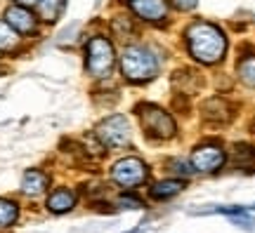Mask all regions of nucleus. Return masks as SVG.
I'll use <instances>...</instances> for the list:
<instances>
[{
	"mask_svg": "<svg viewBox=\"0 0 255 233\" xmlns=\"http://www.w3.org/2000/svg\"><path fill=\"white\" fill-rule=\"evenodd\" d=\"M184 45L191 59H196L203 66H215L227 54V36L220 26L199 19L184 28Z\"/></svg>",
	"mask_w": 255,
	"mask_h": 233,
	"instance_id": "nucleus-1",
	"label": "nucleus"
},
{
	"mask_svg": "<svg viewBox=\"0 0 255 233\" xmlns=\"http://www.w3.org/2000/svg\"><path fill=\"white\" fill-rule=\"evenodd\" d=\"M121 76L132 85H144L158 76V57L142 43L126 45L121 54Z\"/></svg>",
	"mask_w": 255,
	"mask_h": 233,
	"instance_id": "nucleus-2",
	"label": "nucleus"
},
{
	"mask_svg": "<svg viewBox=\"0 0 255 233\" xmlns=\"http://www.w3.org/2000/svg\"><path fill=\"white\" fill-rule=\"evenodd\" d=\"M116 69V47L109 36L97 33L85 43V71L95 80H107Z\"/></svg>",
	"mask_w": 255,
	"mask_h": 233,
	"instance_id": "nucleus-3",
	"label": "nucleus"
},
{
	"mask_svg": "<svg viewBox=\"0 0 255 233\" xmlns=\"http://www.w3.org/2000/svg\"><path fill=\"white\" fill-rule=\"evenodd\" d=\"M137 116H139V123H142V132L154 142H168V139H173L177 135L175 118L165 108L156 106V104H139Z\"/></svg>",
	"mask_w": 255,
	"mask_h": 233,
	"instance_id": "nucleus-4",
	"label": "nucleus"
},
{
	"mask_svg": "<svg viewBox=\"0 0 255 233\" xmlns=\"http://www.w3.org/2000/svg\"><path fill=\"white\" fill-rule=\"evenodd\" d=\"M95 137L100 139V144L104 146V149L119 151V149H126L128 144H130L132 130H130V123H128L126 116L114 113V116H107L104 120L97 123V127H95Z\"/></svg>",
	"mask_w": 255,
	"mask_h": 233,
	"instance_id": "nucleus-5",
	"label": "nucleus"
},
{
	"mask_svg": "<svg viewBox=\"0 0 255 233\" xmlns=\"http://www.w3.org/2000/svg\"><path fill=\"white\" fill-rule=\"evenodd\" d=\"M109 174L116 186L132 191V188L142 186L149 179V165L142 158H137V155H126V158H121V160H116L111 165Z\"/></svg>",
	"mask_w": 255,
	"mask_h": 233,
	"instance_id": "nucleus-6",
	"label": "nucleus"
},
{
	"mask_svg": "<svg viewBox=\"0 0 255 233\" xmlns=\"http://www.w3.org/2000/svg\"><path fill=\"white\" fill-rule=\"evenodd\" d=\"M227 160V153L225 149L215 142H203L199 144L194 151H191V170L201 172V174H213L218 172Z\"/></svg>",
	"mask_w": 255,
	"mask_h": 233,
	"instance_id": "nucleus-7",
	"label": "nucleus"
},
{
	"mask_svg": "<svg viewBox=\"0 0 255 233\" xmlns=\"http://www.w3.org/2000/svg\"><path fill=\"white\" fill-rule=\"evenodd\" d=\"M2 17H5V21H7L21 38H36L38 33H40V24H43V21H40L36 12H31V7H26V5L12 2V5L5 7Z\"/></svg>",
	"mask_w": 255,
	"mask_h": 233,
	"instance_id": "nucleus-8",
	"label": "nucleus"
},
{
	"mask_svg": "<svg viewBox=\"0 0 255 233\" xmlns=\"http://www.w3.org/2000/svg\"><path fill=\"white\" fill-rule=\"evenodd\" d=\"M126 5L144 24H165L170 19L168 0H126Z\"/></svg>",
	"mask_w": 255,
	"mask_h": 233,
	"instance_id": "nucleus-9",
	"label": "nucleus"
},
{
	"mask_svg": "<svg viewBox=\"0 0 255 233\" xmlns=\"http://www.w3.org/2000/svg\"><path fill=\"white\" fill-rule=\"evenodd\" d=\"M201 116H203L206 123H215V125H220V123H227L229 118H232V106L227 104V99L213 97L201 106Z\"/></svg>",
	"mask_w": 255,
	"mask_h": 233,
	"instance_id": "nucleus-10",
	"label": "nucleus"
},
{
	"mask_svg": "<svg viewBox=\"0 0 255 233\" xmlns=\"http://www.w3.org/2000/svg\"><path fill=\"white\" fill-rule=\"evenodd\" d=\"M76 200H78V196H76V191H71V188L66 186H59L55 188L50 196H47V210L50 212H55V215H64V212H71L73 207H76Z\"/></svg>",
	"mask_w": 255,
	"mask_h": 233,
	"instance_id": "nucleus-11",
	"label": "nucleus"
},
{
	"mask_svg": "<svg viewBox=\"0 0 255 233\" xmlns=\"http://www.w3.org/2000/svg\"><path fill=\"white\" fill-rule=\"evenodd\" d=\"M47 186H50V177H47L43 170L31 167V170H26L24 177H21V193L28 198H36V196H40V193H45Z\"/></svg>",
	"mask_w": 255,
	"mask_h": 233,
	"instance_id": "nucleus-12",
	"label": "nucleus"
},
{
	"mask_svg": "<svg viewBox=\"0 0 255 233\" xmlns=\"http://www.w3.org/2000/svg\"><path fill=\"white\" fill-rule=\"evenodd\" d=\"M184 188L182 179H163V181H156L149 186V198L151 200H170L175 198L180 191Z\"/></svg>",
	"mask_w": 255,
	"mask_h": 233,
	"instance_id": "nucleus-13",
	"label": "nucleus"
},
{
	"mask_svg": "<svg viewBox=\"0 0 255 233\" xmlns=\"http://www.w3.org/2000/svg\"><path fill=\"white\" fill-rule=\"evenodd\" d=\"M66 0H38L36 2V14L43 24H55L57 19L62 17Z\"/></svg>",
	"mask_w": 255,
	"mask_h": 233,
	"instance_id": "nucleus-14",
	"label": "nucleus"
},
{
	"mask_svg": "<svg viewBox=\"0 0 255 233\" xmlns=\"http://www.w3.org/2000/svg\"><path fill=\"white\" fill-rule=\"evenodd\" d=\"M21 45V36L9 26L5 19H0V54L2 52H14Z\"/></svg>",
	"mask_w": 255,
	"mask_h": 233,
	"instance_id": "nucleus-15",
	"label": "nucleus"
},
{
	"mask_svg": "<svg viewBox=\"0 0 255 233\" xmlns=\"http://www.w3.org/2000/svg\"><path fill=\"white\" fill-rule=\"evenodd\" d=\"M237 76H239V80L244 82L246 87H255V54L253 52L239 59Z\"/></svg>",
	"mask_w": 255,
	"mask_h": 233,
	"instance_id": "nucleus-16",
	"label": "nucleus"
},
{
	"mask_svg": "<svg viewBox=\"0 0 255 233\" xmlns=\"http://www.w3.org/2000/svg\"><path fill=\"white\" fill-rule=\"evenodd\" d=\"M111 33L119 38H132L137 33V26L130 14H116L111 19Z\"/></svg>",
	"mask_w": 255,
	"mask_h": 233,
	"instance_id": "nucleus-17",
	"label": "nucleus"
},
{
	"mask_svg": "<svg viewBox=\"0 0 255 233\" xmlns=\"http://www.w3.org/2000/svg\"><path fill=\"white\" fill-rule=\"evenodd\" d=\"M19 219V205L14 200L0 198V231H5L9 226H14V222Z\"/></svg>",
	"mask_w": 255,
	"mask_h": 233,
	"instance_id": "nucleus-18",
	"label": "nucleus"
},
{
	"mask_svg": "<svg viewBox=\"0 0 255 233\" xmlns=\"http://www.w3.org/2000/svg\"><path fill=\"white\" fill-rule=\"evenodd\" d=\"M232 160L237 167H251L255 165V146L251 144H237L232 151Z\"/></svg>",
	"mask_w": 255,
	"mask_h": 233,
	"instance_id": "nucleus-19",
	"label": "nucleus"
},
{
	"mask_svg": "<svg viewBox=\"0 0 255 233\" xmlns=\"http://www.w3.org/2000/svg\"><path fill=\"white\" fill-rule=\"evenodd\" d=\"M116 205H119V207H128V210H137V207H142L144 203H142V200H139L137 196L123 193V196H119V200H116Z\"/></svg>",
	"mask_w": 255,
	"mask_h": 233,
	"instance_id": "nucleus-20",
	"label": "nucleus"
},
{
	"mask_svg": "<svg viewBox=\"0 0 255 233\" xmlns=\"http://www.w3.org/2000/svg\"><path fill=\"white\" fill-rule=\"evenodd\" d=\"M168 165H173L170 170H173V172H177V174H182V177H189L191 172H194V170H191V167H189V165H187V162H184V160H180V158H175V160H170V162H168Z\"/></svg>",
	"mask_w": 255,
	"mask_h": 233,
	"instance_id": "nucleus-21",
	"label": "nucleus"
},
{
	"mask_svg": "<svg viewBox=\"0 0 255 233\" xmlns=\"http://www.w3.org/2000/svg\"><path fill=\"white\" fill-rule=\"evenodd\" d=\"M168 2H170L175 9H180V12H189V9H194L199 5V0H168Z\"/></svg>",
	"mask_w": 255,
	"mask_h": 233,
	"instance_id": "nucleus-22",
	"label": "nucleus"
},
{
	"mask_svg": "<svg viewBox=\"0 0 255 233\" xmlns=\"http://www.w3.org/2000/svg\"><path fill=\"white\" fill-rule=\"evenodd\" d=\"M12 2H17V5H26V7H33L38 0H12Z\"/></svg>",
	"mask_w": 255,
	"mask_h": 233,
	"instance_id": "nucleus-23",
	"label": "nucleus"
},
{
	"mask_svg": "<svg viewBox=\"0 0 255 233\" xmlns=\"http://www.w3.org/2000/svg\"><path fill=\"white\" fill-rule=\"evenodd\" d=\"M253 132H255V120H253Z\"/></svg>",
	"mask_w": 255,
	"mask_h": 233,
	"instance_id": "nucleus-24",
	"label": "nucleus"
}]
</instances>
